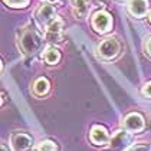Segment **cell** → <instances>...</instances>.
<instances>
[{
    "mask_svg": "<svg viewBox=\"0 0 151 151\" xmlns=\"http://www.w3.org/2000/svg\"><path fill=\"white\" fill-rule=\"evenodd\" d=\"M37 150L39 151H56V145H55V142H52V141L46 139V141L39 142Z\"/></svg>",
    "mask_w": 151,
    "mask_h": 151,
    "instance_id": "cell-14",
    "label": "cell"
},
{
    "mask_svg": "<svg viewBox=\"0 0 151 151\" xmlns=\"http://www.w3.org/2000/svg\"><path fill=\"white\" fill-rule=\"evenodd\" d=\"M127 151H150V148H148V145H145V144H137V145L131 147V148Z\"/></svg>",
    "mask_w": 151,
    "mask_h": 151,
    "instance_id": "cell-16",
    "label": "cell"
},
{
    "mask_svg": "<svg viewBox=\"0 0 151 151\" xmlns=\"http://www.w3.org/2000/svg\"><path fill=\"white\" fill-rule=\"evenodd\" d=\"M72 9H73V14L79 19H83L88 10H89V4L88 0H72Z\"/></svg>",
    "mask_w": 151,
    "mask_h": 151,
    "instance_id": "cell-11",
    "label": "cell"
},
{
    "mask_svg": "<svg viewBox=\"0 0 151 151\" xmlns=\"http://www.w3.org/2000/svg\"><path fill=\"white\" fill-rule=\"evenodd\" d=\"M1 151H7V147L4 144H1Z\"/></svg>",
    "mask_w": 151,
    "mask_h": 151,
    "instance_id": "cell-19",
    "label": "cell"
},
{
    "mask_svg": "<svg viewBox=\"0 0 151 151\" xmlns=\"http://www.w3.org/2000/svg\"><path fill=\"white\" fill-rule=\"evenodd\" d=\"M10 142H12V147L14 151H29L32 148V144H33L32 138L27 134H23V132L14 134Z\"/></svg>",
    "mask_w": 151,
    "mask_h": 151,
    "instance_id": "cell-6",
    "label": "cell"
},
{
    "mask_svg": "<svg viewBox=\"0 0 151 151\" xmlns=\"http://www.w3.org/2000/svg\"><path fill=\"white\" fill-rule=\"evenodd\" d=\"M128 10L134 17H144L148 10V1L147 0H129Z\"/></svg>",
    "mask_w": 151,
    "mask_h": 151,
    "instance_id": "cell-7",
    "label": "cell"
},
{
    "mask_svg": "<svg viewBox=\"0 0 151 151\" xmlns=\"http://www.w3.org/2000/svg\"><path fill=\"white\" fill-rule=\"evenodd\" d=\"M33 91H35V93L39 95V96L46 95L47 91H49V81H47L46 78H39V79L35 82V85H33Z\"/></svg>",
    "mask_w": 151,
    "mask_h": 151,
    "instance_id": "cell-13",
    "label": "cell"
},
{
    "mask_svg": "<svg viewBox=\"0 0 151 151\" xmlns=\"http://www.w3.org/2000/svg\"><path fill=\"white\" fill-rule=\"evenodd\" d=\"M121 46L119 42L114 37H108L101 42V45L98 46V55L102 59H114L119 53Z\"/></svg>",
    "mask_w": 151,
    "mask_h": 151,
    "instance_id": "cell-2",
    "label": "cell"
},
{
    "mask_svg": "<svg viewBox=\"0 0 151 151\" xmlns=\"http://www.w3.org/2000/svg\"><path fill=\"white\" fill-rule=\"evenodd\" d=\"M145 52L151 56V37L150 39H147V42H145Z\"/></svg>",
    "mask_w": 151,
    "mask_h": 151,
    "instance_id": "cell-18",
    "label": "cell"
},
{
    "mask_svg": "<svg viewBox=\"0 0 151 151\" xmlns=\"http://www.w3.org/2000/svg\"><path fill=\"white\" fill-rule=\"evenodd\" d=\"M148 19H150V22H151V12H150V14H148Z\"/></svg>",
    "mask_w": 151,
    "mask_h": 151,
    "instance_id": "cell-21",
    "label": "cell"
},
{
    "mask_svg": "<svg viewBox=\"0 0 151 151\" xmlns=\"http://www.w3.org/2000/svg\"><path fill=\"white\" fill-rule=\"evenodd\" d=\"M46 1H49V3H55V1H58V0H46Z\"/></svg>",
    "mask_w": 151,
    "mask_h": 151,
    "instance_id": "cell-20",
    "label": "cell"
},
{
    "mask_svg": "<svg viewBox=\"0 0 151 151\" xmlns=\"http://www.w3.org/2000/svg\"><path fill=\"white\" fill-rule=\"evenodd\" d=\"M89 137H91V141H92L95 145H105L109 141L108 131L104 127H101V125H95L91 129V135Z\"/></svg>",
    "mask_w": 151,
    "mask_h": 151,
    "instance_id": "cell-8",
    "label": "cell"
},
{
    "mask_svg": "<svg viewBox=\"0 0 151 151\" xmlns=\"http://www.w3.org/2000/svg\"><path fill=\"white\" fill-rule=\"evenodd\" d=\"M10 7H24L29 4V0H3Z\"/></svg>",
    "mask_w": 151,
    "mask_h": 151,
    "instance_id": "cell-15",
    "label": "cell"
},
{
    "mask_svg": "<svg viewBox=\"0 0 151 151\" xmlns=\"http://www.w3.org/2000/svg\"><path fill=\"white\" fill-rule=\"evenodd\" d=\"M124 127L129 132H139L145 127V121H144L142 115H139L138 112H132V114H128L125 116Z\"/></svg>",
    "mask_w": 151,
    "mask_h": 151,
    "instance_id": "cell-5",
    "label": "cell"
},
{
    "mask_svg": "<svg viewBox=\"0 0 151 151\" xmlns=\"http://www.w3.org/2000/svg\"><path fill=\"white\" fill-rule=\"evenodd\" d=\"M19 43H20V47H22L23 53H26V55H35L36 52L42 47L43 40H42V36L39 35L35 29L27 27V29H24L22 32Z\"/></svg>",
    "mask_w": 151,
    "mask_h": 151,
    "instance_id": "cell-1",
    "label": "cell"
},
{
    "mask_svg": "<svg viewBox=\"0 0 151 151\" xmlns=\"http://www.w3.org/2000/svg\"><path fill=\"white\" fill-rule=\"evenodd\" d=\"M60 39H62V22L56 19L46 27V40L53 43V42H60Z\"/></svg>",
    "mask_w": 151,
    "mask_h": 151,
    "instance_id": "cell-9",
    "label": "cell"
},
{
    "mask_svg": "<svg viewBox=\"0 0 151 151\" xmlns=\"http://www.w3.org/2000/svg\"><path fill=\"white\" fill-rule=\"evenodd\" d=\"M129 142V134L127 131H116L111 138V148L112 150H121Z\"/></svg>",
    "mask_w": 151,
    "mask_h": 151,
    "instance_id": "cell-10",
    "label": "cell"
},
{
    "mask_svg": "<svg viewBox=\"0 0 151 151\" xmlns=\"http://www.w3.org/2000/svg\"><path fill=\"white\" fill-rule=\"evenodd\" d=\"M36 20L37 23L43 27H47L52 22L56 20V12H55V7L50 4V3H43L37 12H36Z\"/></svg>",
    "mask_w": 151,
    "mask_h": 151,
    "instance_id": "cell-3",
    "label": "cell"
},
{
    "mask_svg": "<svg viewBox=\"0 0 151 151\" xmlns=\"http://www.w3.org/2000/svg\"><path fill=\"white\" fill-rule=\"evenodd\" d=\"M112 24V19H111V14L109 13L104 12H96L95 14L92 16V27L98 32V33H105L109 30Z\"/></svg>",
    "mask_w": 151,
    "mask_h": 151,
    "instance_id": "cell-4",
    "label": "cell"
},
{
    "mask_svg": "<svg viewBox=\"0 0 151 151\" xmlns=\"http://www.w3.org/2000/svg\"><path fill=\"white\" fill-rule=\"evenodd\" d=\"M43 60L47 65H56L60 60V52L55 47H47L45 50V53H43Z\"/></svg>",
    "mask_w": 151,
    "mask_h": 151,
    "instance_id": "cell-12",
    "label": "cell"
},
{
    "mask_svg": "<svg viewBox=\"0 0 151 151\" xmlns=\"http://www.w3.org/2000/svg\"><path fill=\"white\" fill-rule=\"evenodd\" d=\"M142 93L151 98V82H150V83H147V85L144 86V89H142Z\"/></svg>",
    "mask_w": 151,
    "mask_h": 151,
    "instance_id": "cell-17",
    "label": "cell"
}]
</instances>
